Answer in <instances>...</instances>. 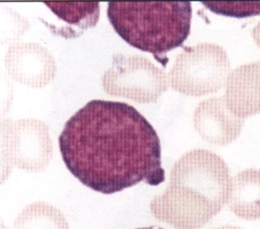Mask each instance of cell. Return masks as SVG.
<instances>
[{"label":"cell","instance_id":"1","mask_svg":"<svg viewBox=\"0 0 260 229\" xmlns=\"http://www.w3.org/2000/svg\"><path fill=\"white\" fill-rule=\"evenodd\" d=\"M59 148L68 170L85 187L112 195L142 182L165 181L156 130L136 108L92 100L64 125Z\"/></svg>","mask_w":260,"mask_h":229},{"label":"cell","instance_id":"2","mask_svg":"<svg viewBox=\"0 0 260 229\" xmlns=\"http://www.w3.org/2000/svg\"><path fill=\"white\" fill-rule=\"evenodd\" d=\"M231 181L220 156L207 150L190 151L175 163L170 186L153 200L152 211L176 227L200 228L227 202Z\"/></svg>","mask_w":260,"mask_h":229},{"label":"cell","instance_id":"3","mask_svg":"<svg viewBox=\"0 0 260 229\" xmlns=\"http://www.w3.org/2000/svg\"><path fill=\"white\" fill-rule=\"evenodd\" d=\"M191 3L109 2L108 17L130 46L159 58L182 46L190 33Z\"/></svg>","mask_w":260,"mask_h":229},{"label":"cell","instance_id":"4","mask_svg":"<svg viewBox=\"0 0 260 229\" xmlns=\"http://www.w3.org/2000/svg\"><path fill=\"white\" fill-rule=\"evenodd\" d=\"M230 60L219 45L202 43L184 48L169 74V85L176 92L201 97L220 91L230 75Z\"/></svg>","mask_w":260,"mask_h":229},{"label":"cell","instance_id":"5","mask_svg":"<svg viewBox=\"0 0 260 229\" xmlns=\"http://www.w3.org/2000/svg\"><path fill=\"white\" fill-rule=\"evenodd\" d=\"M105 92L141 104L155 103L168 89V76L139 55L117 54L102 78Z\"/></svg>","mask_w":260,"mask_h":229},{"label":"cell","instance_id":"6","mask_svg":"<svg viewBox=\"0 0 260 229\" xmlns=\"http://www.w3.org/2000/svg\"><path fill=\"white\" fill-rule=\"evenodd\" d=\"M7 73L17 82L41 89L50 84L57 72L53 55L36 43H15L11 45L4 58Z\"/></svg>","mask_w":260,"mask_h":229},{"label":"cell","instance_id":"7","mask_svg":"<svg viewBox=\"0 0 260 229\" xmlns=\"http://www.w3.org/2000/svg\"><path fill=\"white\" fill-rule=\"evenodd\" d=\"M193 122L204 139L219 145L233 142L244 125V119L231 112L224 97L202 102L196 109Z\"/></svg>","mask_w":260,"mask_h":229},{"label":"cell","instance_id":"8","mask_svg":"<svg viewBox=\"0 0 260 229\" xmlns=\"http://www.w3.org/2000/svg\"><path fill=\"white\" fill-rule=\"evenodd\" d=\"M224 98L231 112L239 118L260 113V60L230 73Z\"/></svg>","mask_w":260,"mask_h":229},{"label":"cell","instance_id":"9","mask_svg":"<svg viewBox=\"0 0 260 229\" xmlns=\"http://www.w3.org/2000/svg\"><path fill=\"white\" fill-rule=\"evenodd\" d=\"M17 133V163L28 169L46 165L51 153L47 126L37 120H21L13 124Z\"/></svg>","mask_w":260,"mask_h":229},{"label":"cell","instance_id":"10","mask_svg":"<svg viewBox=\"0 0 260 229\" xmlns=\"http://www.w3.org/2000/svg\"><path fill=\"white\" fill-rule=\"evenodd\" d=\"M230 210L240 218H260V169L248 168L236 175L228 196Z\"/></svg>","mask_w":260,"mask_h":229},{"label":"cell","instance_id":"11","mask_svg":"<svg viewBox=\"0 0 260 229\" xmlns=\"http://www.w3.org/2000/svg\"><path fill=\"white\" fill-rule=\"evenodd\" d=\"M45 5L67 26L58 34L64 38H76L89 27H93L100 19L101 6L93 3L45 2Z\"/></svg>","mask_w":260,"mask_h":229},{"label":"cell","instance_id":"12","mask_svg":"<svg viewBox=\"0 0 260 229\" xmlns=\"http://www.w3.org/2000/svg\"><path fill=\"white\" fill-rule=\"evenodd\" d=\"M217 14L243 18L260 14V2H202Z\"/></svg>","mask_w":260,"mask_h":229},{"label":"cell","instance_id":"13","mask_svg":"<svg viewBox=\"0 0 260 229\" xmlns=\"http://www.w3.org/2000/svg\"><path fill=\"white\" fill-rule=\"evenodd\" d=\"M28 26L27 20L10 8L2 6V44L18 39Z\"/></svg>","mask_w":260,"mask_h":229},{"label":"cell","instance_id":"14","mask_svg":"<svg viewBox=\"0 0 260 229\" xmlns=\"http://www.w3.org/2000/svg\"><path fill=\"white\" fill-rule=\"evenodd\" d=\"M253 39L257 46L260 48V21L257 23V25L253 28Z\"/></svg>","mask_w":260,"mask_h":229},{"label":"cell","instance_id":"15","mask_svg":"<svg viewBox=\"0 0 260 229\" xmlns=\"http://www.w3.org/2000/svg\"><path fill=\"white\" fill-rule=\"evenodd\" d=\"M220 229H243L240 228V227H236V226H224V227H221Z\"/></svg>","mask_w":260,"mask_h":229},{"label":"cell","instance_id":"16","mask_svg":"<svg viewBox=\"0 0 260 229\" xmlns=\"http://www.w3.org/2000/svg\"><path fill=\"white\" fill-rule=\"evenodd\" d=\"M137 229H163L159 226H149V227H144V228H137Z\"/></svg>","mask_w":260,"mask_h":229}]
</instances>
